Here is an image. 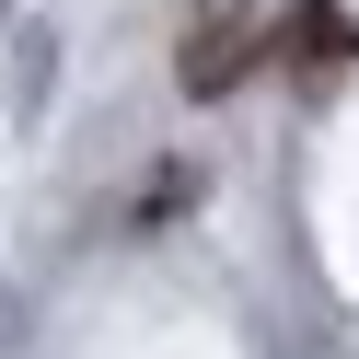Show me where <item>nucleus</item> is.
I'll use <instances>...</instances> for the list:
<instances>
[{
  "mask_svg": "<svg viewBox=\"0 0 359 359\" xmlns=\"http://www.w3.org/2000/svg\"><path fill=\"white\" fill-rule=\"evenodd\" d=\"M255 58H266V24H255V12H209V24L186 35V93H232Z\"/></svg>",
  "mask_w": 359,
  "mask_h": 359,
  "instance_id": "nucleus-2",
  "label": "nucleus"
},
{
  "mask_svg": "<svg viewBox=\"0 0 359 359\" xmlns=\"http://www.w3.org/2000/svg\"><path fill=\"white\" fill-rule=\"evenodd\" d=\"M278 58H290V81L302 93H325V81H348V58H359V24L336 12V0H302L278 24Z\"/></svg>",
  "mask_w": 359,
  "mask_h": 359,
  "instance_id": "nucleus-1",
  "label": "nucleus"
}]
</instances>
